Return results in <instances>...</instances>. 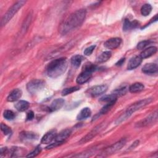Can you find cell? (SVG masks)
<instances>
[{"label":"cell","mask_w":158,"mask_h":158,"mask_svg":"<svg viewBox=\"0 0 158 158\" xmlns=\"http://www.w3.org/2000/svg\"><path fill=\"white\" fill-rule=\"evenodd\" d=\"M86 14L85 9H81L72 13L60 27V32L65 35L80 26L85 20Z\"/></svg>","instance_id":"6da1fadb"},{"label":"cell","mask_w":158,"mask_h":158,"mask_svg":"<svg viewBox=\"0 0 158 158\" xmlns=\"http://www.w3.org/2000/svg\"><path fill=\"white\" fill-rule=\"evenodd\" d=\"M67 60L65 57L54 59L48 65L47 73L51 78H57L62 75L67 70Z\"/></svg>","instance_id":"7a4b0ae2"},{"label":"cell","mask_w":158,"mask_h":158,"mask_svg":"<svg viewBox=\"0 0 158 158\" xmlns=\"http://www.w3.org/2000/svg\"><path fill=\"white\" fill-rule=\"evenodd\" d=\"M152 100H153L152 98H146V99L138 101L132 104L130 106L128 107V108L127 109V110L117 119V120L115 121V123L118 124V123H120L122 122L123 121L125 120L131 115H132L133 113L141 109V108L145 107L146 106L149 104L152 101Z\"/></svg>","instance_id":"3957f363"},{"label":"cell","mask_w":158,"mask_h":158,"mask_svg":"<svg viewBox=\"0 0 158 158\" xmlns=\"http://www.w3.org/2000/svg\"><path fill=\"white\" fill-rule=\"evenodd\" d=\"M25 1H19L13 4L9 10L6 12V13L2 16L1 20V25L2 27L6 25L9 20L14 17V15L18 12V10L25 4Z\"/></svg>","instance_id":"277c9868"},{"label":"cell","mask_w":158,"mask_h":158,"mask_svg":"<svg viewBox=\"0 0 158 158\" xmlns=\"http://www.w3.org/2000/svg\"><path fill=\"white\" fill-rule=\"evenodd\" d=\"M125 143H126V139L125 138H122L118 141L116 142L114 144H112V145L110 146L109 147L107 148L106 149H105L101 153V154L99 155L98 156L104 157V156H107L111 155V154L115 153V152H117V151L120 150L123 146H124Z\"/></svg>","instance_id":"5b68a950"},{"label":"cell","mask_w":158,"mask_h":158,"mask_svg":"<svg viewBox=\"0 0 158 158\" xmlns=\"http://www.w3.org/2000/svg\"><path fill=\"white\" fill-rule=\"evenodd\" d=\"M45 86V82L40 79H34L29 81L27 85V89L31 94H35L41 91Z\"/></svg>","instance_id":"8992f818"},{"label":"cell","mask_w":158,"mask_h":158,"mask_svg":"<svg viewBox=\"0 0 158 158\" xmlns=\"http://www.w3.org/2000/svg\"><path fill=\"white\" fill-rule=\"evenodd\" d=\"M106 126L105 123H101V124L98 125L96 127H94L91 131H89L85 136H84L80 141V144H83L85 143L91 139H92L96 135H98Z\"/></svg>","instance_id":"52a82bcc"},{"label":"cell","mask_w":158,"mask_h":158,"mask_svg":"<svg viewBox=\"0 0 158 158\" xmlns=\"http://www.w3.org/2000/svg\"><path fill=\"white\" fill-rule=\"evenodd\" d=\"M157 111L156 110L155 112L149 114L148 117H146L144 119L136 123V127L138 128L144 127L149 125L152 123H154L157 121Z\"/></svg>","instance_id":"ba28073f"},{"label":"cell","mask_w":158,"mask_h":158,"mask_svg":"<svg viewBox=\"0 0 158 158\" xmlns=\"http://www.w3.org/2000/svg\"><path fill=\"white\" fill-rule=\"evenodd\" d=\"M107 89V85H96L90 88L88 90V94L92 97H96L104 93Z\"/></svg>","instance_id":"9c48e42d"},{"label":"cell","mask_w":158,"mask_h":158,"mask_svg":"<svg viewBox=\"0 0 158 158\" xmlns=\"http://www.w3.org/2000/svg\"><path fill=\"white\" fill-rule=\"evenodd\" d=\"M122 43V39L120 38H112L107 40L104 43V46L109 49H115L117 48Z\"/></svg>","instance_id":"30bf717a"},{"label":"cell","mask_w":158,"mask_h":158,"mask_svg":"<svg viewBox=\"0 0 158 158\" xmlns=\"http://www.w3.org/2000/svg\"><path fill=\"white\" fill-rule=\"evenodd\" d=\"M142 58L139 56H136L131 57L128 64L127 69L128 70H133L137 68L142 62Z\"/></svg>","instance_id":"8fae6325"},{"label":"cell","mask_w":158,"mask_h":158,"mask_svg":"<svg viewBox=\"0 0 158 158\" xmlns=\"http://www.w3.org/2000/svg\"><path fill=\"white\" fill-rule=\"evenodd\" d=\"M92 73H90L87 71L83 70V72L79 74V75L77 77L76 81L78 84H84L86 83L91 77Z\"/></svg>","instance_id":"7c38bea8"},{"label":"cell","mask_w":158,"mask_h":158,"mask_svg":"<svg viewBox=\"0 0 158 158\" xmlns=\"http://www.w3.org/2000/svg\"><path fill=\"white\" fill-rule=\"evenodd\" d=\"M57 135L56 131L54 130H51L47 132L41 138V143L43 144H49L52 140H54Z\"/></svg>","instance_id":"4fadbf2b"},{"label":"cell","mask_w":158,"mask_h":158,"mask_svg":"<svg viewBox=\"0 0 158 158\" xmlns=\"http://www.w3.org/2000/svg\"><path fill=\"white\" fill-rule=\"evenodd\" d=\"M158 69L157 65L154 63L146 64L142 68V72L147 74H152L157 72Z\"/></svg>","instance_id":"5bb4252c"},{"label":"cell","mask_w":158,"mask_h":158,"mask_svg":"<svg viewBox=\"0 0 158 158\" xmlns=\"http://www.w3.org/2000/svg\"><path fill=\"white\" fill-rule=\"evenodd\" d=\"M22 92L20 89L16 88L13 89L7 97V101L9 102H14L18 100L22 96Z\"/></svg>","instance_id":"9a60e30c"},{"label":"cell","mask_w":158,"mask_h":158,"mask_svg":"<svg viewBox=\"0 0 158 158\" xmlns=\"http://www.w3.org/2000/svg\"><path fill=\"white\" fill-rule=\"evenodd\" d=\"M139 25V22L135 20L133 21H130L129 19H126L124 20L123 25V31H128L131 30L133 28H135L138 27Z\"/></svg>","instance_id":"2e32d148"},{"label":"cell","mask_w":158,"mask_h":158,"mask_svg":"<svg viewBox=\"0 0 158 158\" xmlns=\"http://www.w3.org/2000/svg\"><path fill=\"white\" fill-rule=\"evenodd\" d=\"M70 133L71 131L69 129H65L60 132L59 134H57L54 140L55 141H58L63 143L68 138Z\"/></svg>","instance_id":"e0dca14e"},{"label":"cell","mask_w":158,"mask_h":158,"mask_svg":"<svg viewBox=\"0 0 158 158\" xmlns=\"http://www.w3.org/2000/svg\"><path fill=\"white\" fill-rule=\"evenodd\" d=\"M64 103H65L64 99H63L62 98L56 99L51 104V106L49 107V110L51 111L57 110L60 109L64 106Z\"/></svg>","instance_id":"ac0fdd59"},{"label":"cell","mask_w":158,"mask_h":158,"mask_svg":"<svg viewBox=\"0 0 158 158\" xmlns=\"http://www.w3.org/2000/svg\"><path fill=\"white\" fill-rule=\"evenodd\" d=\"M157 48L156 46H150L146 49H145L144 50H143L139 56L142 58V59H146L148 57H149L150 56L154 55L156 52H157Z\"/></svg>","instance_id":"d6986e66"},{"label":"cell","mask_w":158,"mask_h":158,"mask_svg":"<svg viewBox=\"0 0 158 158\" xmlns=\"http://www.w3.org/2000/svg\"><path fill=\"white\" fill-rule=\"evenodd\" d=\"M29 105L30 104L28 102L24 100H21L15 103L14 107L18 111L23 112L26 110L29 107Z\"/></svg>","instance_id":"ffe728a7"},{"label":"cell","mask_w":158,"mask_h":158,"mask_svg":"<svg viewBox=\"0 0 158 158\" xmlns=\"http://www.w3.org/2000/svg\"><path fill=\"white\" fill-rule=\"evenodd\" d=\"M91 114V111L90 109L88 107H85L82 109L81 111L79 112V114L77 117V120H79L86 119L89 117Z\"/></svg>","instance_id":"44dd1931"},{"label":"cell","mask_w":158,"mask_h":158,"mask_svg":"<svg viewBox=\"0 0 158 158\" xmlns=\"http://www.w3.org/2000/svg\"><path fill=\"white\" fill-rule=\"evenodd\" d=\"M144 85L141 83L136 82L133 84H132L128 88L129 91L131 93H138L141 91L142 90L144 89Z\"/></svg>","instance_id":"7402d4cb"},{"label":"cell","mask_w":158,"mask_h":158,"mask_svg":"<svg viewBox=\"0 0 158 158\" xmlns=\"http://www.w3.org/2000/svg\"><path fill=\"white\" fill-rule=\"evenodd\" d=\"M112 53L110 51H104L101 53L96 59V62L98 63H103L108 60L111 57Z\"/></svg>","instance_id":"603a6c76"},{"label":"cell","mask_w":158,"mask_h":158,"mask_svg":"<svg viewBox=\"0 0 158 158\" xmlns=\"http://www.w3.org/2000/svg\"><path fill=\"white\" fill-rule=\"evenodd\" d=\"M20 137L22 139H34L37 138V135L31 131H23L20 134Z\"/></svg>","instance_id":"cb8c5ba5"},{"label":"cell","mask_w":158,"mask_h":158,"mask_svg":"<svg viewBox=\"0 0 158 158\" xmlns=\"http://www.w3.org/2000/svg\"><path fill=\"white\" fill-rule=\"evenodd\" d=\"M116 101L117 100H114V101H112L107 102V104L101 109V110H100V112H99V113L98 114L99 115L105 114L108 111H109L111 109V108L114 106V105L115 104Z\"/></svg>","instance_id":"d4e9b609"},{"label":"cell","mask_w":158,"mask_h":158,"mask_svg":"<svg viewBox=\"0 0 158 158\" xmlns=\"http://www.w3.org/2000/svg\"><path fill=\"white\" fill-rule=\"evenodd\" d=\"M83 59V57L81 55L77 54L73 56L71 58V64L75 67H79Z\"/></svg>","instance_id":"484cf974"},{"label":"cell","mask_w":158,"mask_h":158,"mask_svg":"<svg viewBox=\"0 0 158 158\" xmlns=\"http://www.w3.org/2000/svg\"><path fill=\"white\" fill-rule=\"evenodd\" d=\"M152 10V6L149 4H144L141 8V14L144 16L148 15Z\"/></svg>","instance_id":"4316f807"},{"label":"cell","mask_w":158,"mask_h":158,"mask_svg":"<svg viewBox=\"0 0 158 158\" xmlns=\"http://www.w3.org/2000/svg\"><path fill=\"white\" fill-rule=\"evenodd\" d=\"M96 69H97L96 65H95L94 64H93L91 62L86 63L83 67V70L87 71V72H89L90 73H93Z\"/></svg>","instance_id":"83f0119b"},{"label":"cell","mask_w":158,"mask_h":158,"mask_svg":"<svg viewBox=\"0 0 158 158\" xmlns=\"http://www.w3.org/2000/svg\"><path fill=\"white\" fill-rule=\"evenodd\" d=\"M78 89H80V88L78 86H72V87H70V88H67L62 90V95L66 96V95L72 93L76 91H78Z\"/></svg>","instance_id":"f1b7e54d"},{"label":"cell","mask_w":158,"mask_h":158,"mask_svg":"<svg viewBox=\"0 0 158 158\" xmlns=\"http://www.w3.org/2000/svg\"><path fill=\"white\" fill-rule=\"evenodd\" d=\"M127 89H128V88L127 86H123V87H121V88L115 89L112 92V93L114 94H115L117 97H118V96H120L125 94L127 93Z\"/></svg>","instance_id":"f546056e"},{"label":"cell","mask_w":158,"mask_h":158,"mask_svg":"<svg viewBox=\"0 0 158 158\" xmlns=\"http://www.w3.org/2000/svg\"><path fill=\"white\" fill-rule=\"evenodd\" d=\"M3 117L6 119V120H13L15 117V115L14 114V112H12V110H6L4 113H3Z\"/></svg>","instance_id":"4dcf8cb0"},{"label":"cell","mask_w":158,"mask_h":158,"mask_svg":"<svg viewBox=\"0 0 158 158\" xmlns=\"http://www.w3.org/2000/svg\"><path fill=\"white\" fill-rule=\"evenodd\" d=\"M31 20V15L29 14L28 15V17H27V19H25V23L23 25V27H22V31H23V33L25 32V31L28 29V28L29 27V25L30 23Z\"/></svg>","instance_id":"1f68e13d"},{"label":"cell","mask_w":158,"mask_h":158,"mask_svg":"<svg viewBox=\"0 0 158 158\" xmlns=\"http://www.w3.org/2000/svg\"><path fill=\"white\" fill-rule=\"evenodd\" d=\"M1 131L4 133V134L5 135H10L12 133L10 128L7 125L4 124L3 123H1Z\"/></svg>","instance_id":"d6a6232c"},{"label":"cell","mask_w":158,"mask_h":158,"mask_svg":"<svg viewBox=\"0 0 158 158\" xmlns=\"http://www.w3.org/2000/svg\"><path fill=\"white\" fill-rule=\"evenodd\" d=\"M41 151V147H40V146H38L35 149L34 151H33L29 153L26 157H35V156H36L38 154H39L40 153Z\"/></svg>","instance_id":"836d02e7"},{"label":"cell","mask_w":158,"mask_h":158,"mask_svg":"<svg viewBox=\"0 0 158 158\" xmlns=\"http://www.w3.org/2000/svg\"><path fill=\"white\" fill-rule=\"evenodd\" d=\"M151 43L150 40H144L142 41H140L137 44V49H143L147 46H148Z\"/></svg>","instance_id":"e575fe53"},{"label":"cell","mask_w":158,"mask_h":158,"mask_svg":"<svg viewBox=\"0 0 158 158\" xmlns=\"http://www.w3.org/2000/svg\"><path fill=\"white\" fill-rule=\"evenodd\" d=\"M95 47H96L95 45H93V46H91L86 48L83 52L84 54L86 56H90L92 54V52H93Z\"/></svg>","instance_id":"d590c367"},{"label":"cell","mask_w":158,"mask_h":158,"mask_svg":"<svg viewBox=\"0 0 158 158\" xmlns=\"http://www.w3.org/2000/svg\"><path fill=\"white\" fill-rule=\"evenodd\" d=\"M62 144V143H60V142L55 141L54 143H51V144H49V146H48L46 147V149H52V148H55V147H56V146H59V145H60V144Z\"/></svg>","instance_id":"8d00e7d4"},{"label":"cell","mask_w":158,"mask_h":158,"mask_svg":"<svg viewBox=\"0 0 158 158\" xmlns=\"http://www.w3.org/2000/svg\"><path fill=\"white\" fill-rule=\"evenodd\" d=\"M27 120H31L34 118V113L33 111H30L27 114Z\"/></svg>","instance_id":"74e56055"},{"label":"cell","mask_w":158,"mask_h":158,"mask_svg":"<svg viewBox=\"0 0 158 158\" xmlns=\"http://www.w3.org/2000/svg\"><path fill=\"white\" fill-rule=\"evenodd\" d=\"M124 61H125V58H122L116 64V65H121L124 62Z\"/></svg>","instance_id":"f35d334b"}]
</instances>
